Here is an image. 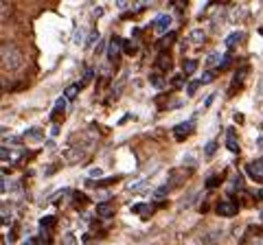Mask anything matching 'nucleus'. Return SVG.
Returning <instances> with one entry per match:
<instances>
[{"mask_svg":"<svg viewBox=\"0 0 263 245\" xmlns=\"http://www.w3.org/2000/svg\"><path fill=\"white\" fill-rule=\"evenodd\" d=\"M244 38H246V33H244V31H235V33H230L228 38L224 40V44H226V46H228V48H235L237 44L244 42Z\"/></svg>","mask_w":263,"mask_h":245,"instance_id":"11","label":"nucleus"},{"mask_svg":"<svg viewBox=\"0 0 263 245\" xmlns=\"http://www.w3.org/2000/svg\"><path fill=\"white\" fill-rule=\"evenodd\" d=\"M123 53H125V55H134L136 53V42H129V40L123 42Z\"/></svg>","mask_w":263,"mask_h":245,"instance_id":"20","label":"nucleus"},{"mask_svg":"<svg viewBox=\"0 0 263 245\" xmlns=\"http://www.w3.org/2000/svg\"><path fill=\"white\" fill-rule=\"evenodd\" d=\"M213 79H215V72L211 70V72H206V75H204L200 81H202V84H208V81H213Z\"/></svg>","mask_w":263,"mask_h":245,"instance_id":"31","label":"nucleus"},{"mask_svg":"<svg viewBox=\"0 0 263 245\" xmlns=\"http://www.w3.org/2000/svg\"><path fill=\"white\" fill-rule=\"evenodd\" d=\"M116 7H119V9H121V11H125V9H129V7H132V5L127 3V0H119V3H116Z\"/></svg>","mask_w":263,"mask_h":245,"instance_id":"32","label":"nucleus"},{"mask_svg":"<svg viewBox=\"0 0 263 245\" xmlns=\"http://www.w3.org/2000/svg\"><path fill=\"white\" fill-rule=\"evenodd\" d=\"M200 86H202V81H191V84L187 86V96H193V94H195V90H197Z\"/></svg>","mask_w":263,"mask_h":245,"instance_id":"24","label":"nucleus"},{"mask_svg":"<svg viewBox=\"0 0 263 245\" xmlns=\"http://www.w3.org/2000/svg\"><path fill=\"white\" fill-rule=\"evenodd\" d=\"M193 131H195V121H193V118H189V121L175 125V127H173V136H175L178 143H182V140H187Z\"/></svg>","mask_w":263,"mask_h":245,"instance_id":"2","label":"nucleus"},{"mask_svg":"<svg viewBox=\"0 0 263 245\" xmlns=\"http://www.w3.org/2000/svg\"><path fill=\"white\" fill-rule=\"evenodd\" d=\"M3 245H7V243H3Z\"/></svg>","mask_w":263,"mask_h":245,"instance_id":"41","label":"nucleus"},{"mask_svg":"<svg viewBox=\"0 0 263 245\" xmlns=\"http://www.w3.org/2000/svg\"><path fill=\"white\" fill-rule=\"evenodd\" d=\"M123 53V40L119 38V35H114L112 40H110V44H108V59L110 62H116L119 59V55Z\"/></svg>","mask_w":263,"mask_h":245,"instance_id":"6","label":"nucleus"},{"mask_svg":"<svg viewBox=\"0 0 263 245\" xmlns=\"http://www.w3.org/2000/svg\"><path fill=\"white\" fill-rule=\"evenodd\" d=\"M167 190H169V186H160V188H156V193H153V197L163 199V197L167 195Z\"/></svg>","mask_w":263,"mask_h":245,"instance_id":"30","label":"nucleus"},{"mask_svg":"<svg viewBox=\"0 0 263 245\" xmlns=\"http://www.w3.org/2000/svg\"><path fill=\"white\" fill-rule=\"evenodd\" d=\"M119 177H121V175H112V177H108V180H99V182H90V184H94V186H110V184H114V182H119Z\"/></svg>","mask_w":263,"mask_h":245,"instance_id":"21","label":"nucleus"},{"mask_svg":"<svg viewBox=\"0 0 263 245\" xmlns=\"http://www.w3.org/2000/svg\"><path fill=\"white\" fill-rule=\"evenodd\" d=\"M246 72H248V68H241L239 72H237V75H235V79H232V92H235V88H237V84L241 86V81H244V77H246Z\"/></svg>","mask_w":263,"mask_h":245,"instance_id":"19","label":"nucleus"},{"mask_svg":"<svg viewBox=\"0 0 263 245\" xmlns=\"http://www.w3.org/2000/svg\"><path fill=\"white\" fill-rule=\"evenodd\" d=\"M213 99H215V96H213V94H211V96H208V99H206V101H204V110H206V107L211 105V103H213Z\"/></svg>","mask_w":263,"mask_h":245,"instance_id":"37","label":"nucleus"},{"mask_svg":"<svg viewBox=\"0 0 263 245\" xmlns=\"http://www.w3.org/2000/svg\"><path fill=\"white\" fill-rule=\"evenodd\" d=\"M156 68L160 70V72H169L171 70V57H169V53H160V57L156 59Z\"/></svg>","mask_w":263,"mask_h":245,"instance_id":"10","label":"nucleus"},{"mask_svg":"<svg viewBox=\"0 0 263 245\" xmlns=\"http://www.w3.org/2000/svg\"><path fill=\"white\" fill-rule=\"evenodd\" d=\"M132 212L147 214V212H153V206H149V204H134V206H132Z\"/></svg>","mask_w":263,"mask_h":245,"instance_id":"16","label":"nucleus"},{"mask_svg":"<svg viewBox=\"0 0 263 245\" xmlns=\"http://www.w3.org/2000/svg\"><path fill=\"white\" fill-rule=\"evenodd\" d=\"M226 147H228L232 153H239V140H237L235 127H228V129H226Z\"/></svg>","mask_w":263,"mask_h":245,"instance_id":"9","label":"nucleus"},{"mask_svg":"<svg viewBox=\"0 0 263 245\" xmlns=\"http://www.w3.org/2000/svg\"><path fill=\"white\" fill-rule=\"evenodd\" d=\"M171 22H173V18L169 16V13H160V16L153 20V31H156L158 35H167L169 29H171Z\"/></svg>","mask_w":263,"mask_h":245,"instance_id":"4","label":"nucleus"},{"mask_svg":"<svg viewBox=\"0 0 263 245\" xmlns=\"http://www.w3.org/2000/svg\"><path fill=\"white\" fill-rule=\"evenodd\" d=\"M7 16H9V5L3 3V22L7 20Z\"/></svg>","mask_w":263,"mask_h":245,"instance_id":"33","label":"nucleus"},{"mask_svg":"<svg viewBox=\"0 0 263 245\" xmlns=\"http://www.w3.org/2000/svg\"><path fill=\"white\" fill-rule=\"evenodd\" d=\"M239 212V208L235 202H230V199H222V202L217 204V214H222V217H235Z\"/></svg>","mask_w":263,"mask_h":245,"instance_id":"7","label":"nucleus"},{"mask_svg":"<svg viewBox=\"0 0 263 245\" xmlns=\"http://www.w3.org/2000/svg\"><path fill=\"white\" fill-rule=\"evenodd\" d=\"M0 53H3V55H0V62H3V70L5 72H16V70H20V66H22V62H24V57H22L20 48L16 46V44L5 42Z\"/></svg>","mask_w":263,"mask_h":245,"instance_id":"1","label":"nucleus"},{"mask_svg":"<svg viewBox=\"0 0 263 245\" xmlns=\"http://www.w3.org/2000/svg\"><path fill=\"white\" fill-rule=\"evenodd\" d=\"M99 38H101L99 31H90V33H88V42H86V44H94V42H97Z\"/></svg>","mask_w":263,"mask_h":245,"instance_id":"29","label":"nucleus"},{"mask_svg":"<svg viewBox=\"0 0 263 245\" xmlns=\"http://www.w3.org/2000/svg\"><path fill=\"white\" fill-rule=\"evenodd\" d=\"M77 92H79V84H75V86H68V88H66L64 96H66V99H68V101H72V99H75V96H77Z\"/></svg>","mask_w":263,"mask_h":245,"instance_id":"18","label":"nucleus"},{"mask_svg":"<svg viewBox=\"0 0 263 245\" xmlns=\"http://www.w3.org/2000/svg\"><path fill=\"white\" fill-rule=\"evenodd\" d=\"M259 217H261V221H263V210H261V214H259Z\"/></svg>","mask_w":263,"mask_h":245,"instance_id":"40","label":"nucleus"},{"mask_svg":"<svg viewBox=\"0 0 263 245\" xmlns=\"http://www.w3.org/2000/svg\"><path fill=\"white\" fill-rule=\"evenodd\" d=\"M182 70H185V72H182L185 77H191L193 72L197 70V62H195V59H185V64H182Z\"/></svg>","mask_w":263,"mask_h":245,"instance_id":"13","label":"nucleus"},{"mask_svg":"<svg viewBox=\"0 0 263 245\" xmlns=\"http://www.w3.org/2000/svg\"><path fill=\"white\" fill-rule=\"evenodd\" d=\"M66 105H68V99L66 96H60V99L55 101V110H53V118L60 116L62 112H66Z\"/></svg>","mask_w":263,"mask_h":245,"instance_id":"14","label":"nucleus"},{"mask_svg":"<svg viewBox=\"0 0 263 245\" xmlns=\"http://www.w3.org/2000/svg\"><path fill=\"white\" fill-rule=\"evenodd\" d=\"M101 173H103L101 169H92V171H90V177H101Z\"/></svg>","mask_w":263,"mask_h":245,"instance_id":"36","label":"nucleus"},{"mask_svg":"<svg viewBox=\"0 0 263 245\" xmlns=\"http://www.w3.org/2000/svg\"><path fill=\"white\" fill-rule=\"evenodd\" d=\"M173 42H175V33H173V31H169L167 35H163V40H160V48H163V53H165V48L171 46Z\"/></svg>","mask_w":263,"mask_h":245,"instance_id":"17","label":"nucleus"},{"mask_svg":"<svg viewBox=\"0 0 263 245\" xmlns=\"http://www.w3.org/2000/svg\"><path fill=\"white\" fill-rule=\"evenodd\" d=\"M92 77H94V70H92V68H86V75H84L82 81H79V88H86V86L92 81Z\"/></svg>","mask_w":263,"mask_h":245,"instance_id":"22","label":"nucleus"},{"mask_svg":"<svg viewBox=\"0 0 263 245\" xmlns=\"http://www.w3.org/2000/svg\"><path fill=\"white\" fill-rule=\"evenodd\" d=\"M151 84L156 86V88H163L165 84H163V79H158V77H151Z\"/></svg>","mask_w":263,"mask_h":245,"instance_id":"34","label":"nucleus"},{"mask_svg":"<svg viewBox=\"0 0 263 245\" xmlns=\"http://www.w3.org/2000/svg\"><path fill=\"white\" fill-rule=\"evenodd\" d=\"M257 195H259V197H261V199H263V188H261V190H259V193H257Z\"/></svg>","mask_w":263,"mask_h":245,"instance_id":"39","label":"nucleus"},{"mask_svg":"<svg viewBox=\"0 0 263 245\" xmlns=\"http://www.w3.org/2000/svg\"><path fill=\"white\" fill-rule=\"evenodd\" d=\"M222 62H224V59H222V55H219V53H211L204 64H206V68H213V66H222Z\"/></svg>","mask_w":263,"mask_h":245,"instance_id":"15","label":"nucleus"},{"mask_svg":"<svg viewBox=\"0 0 263 245\" xmlns=\"http://www.w3.org/2000/svg\"><path fill=\"white\" fill-rule=\"evenodd\" d=\"M24 136H27L29 140H42V138H44V131L35 127V129H31V131H27Z\"/></svg>","mask_w":263,"mask_h":245,"instance_id":"23","label":"nucleus"},{"mask_svg":"<svg viewBox=\"0 0 263 245\" xmlns=\"http://www.w3.org/2000/svg\"><path fill=\"white\" fill-rule=\"evenodd\" d=\"M248 16V7L246 5H235V7H230V11H228V20L230 22H241Z\"/></svg>","mask_w":263,"mask_h":245,"instance_id":"8","label":"nucleus"},{"mask_svg":"<svg viewBox=\"0 0 263 245\" xmlns=\"http://www.w3.org/2000/svg\"><path fill=\"white\" fill-rule=\"evenodd\" d=\"M62 245H79L77 239H75V234H64V239H62Z\"/></svg>","mask_w":263,"mask_h":245,"instance_id":"25","label":"nucleus"},{"mask_svg":"<svg viewBox=\"0 0 263 245\" xmlns=\"http://www.w3.org/2000/svg\"><path fill=\"white\" fill-rule=\"evenodd\" d=\"M219 182H222V175H211V180L206 182V188H215Z\"/></svg>","mask_w":263,"mask_h":245,"instance_id":"27","label":"nucleus"},{"mask_svg":"<svg viewBox=\"0 0 263 245\" xmlns=\"http://www.w3.org/2000/svg\"><path fill=\"white\" fill-rule=\"evenodd\" d=\"M215 149H217V140H211V143L206 145V149H204V153H206V155H213Z\"/></svg>","mask_w":263,"mask_h":245,"instance_id":"28","label":"nucleus"},{"mask_svg":"<svg viewBox=\"0 0 263 245\" xmlns=\"http://www.w3.org/2000/svg\"><path fill=\"white\" fill-rule=\"evenodd\" d=\"M55 221H57L55 217H44V219L40 221V228H53V226H55Z\"/></svg>","mask_w":263,"mask_h":245,"instance_id":"26","label":"nucleus"},{"mask_svg":"<svg viewBox=\"0 0 263 245\" xmlns=\"http://www.w3.org/2000/svg\"><path fill=\"white\" fill-rule=\"evenodd\" d=\"M112 210H114L112 202H103V204L97 206V214H99V217H112Z\"/></svg>","mask_w":263,"mask_h":245,"instance_id":"12","label":"nucleus"},{"mask_svg":"<svg viewBox=\"0 0 263 245\" xmlns=\"http://www.w3.org/2000/svg\"><path fill=\"white\" fill-rule=\"evenodd\" d=\"M246 175L254 182H261L263 184V158H254L252 162L246 165Z\"/></svg>","mask_w":263,"mask_h":245,"instance_id":"3","label":"nucleus"},{"mask_svg":"<svg viewBox=\"0 0 263 245\" xmlns=\"http://www.w3.org/2000/svg\"><path fill=\"white\" fill-rule=\"evenodd\" d=\"M173 86H182V75H180V77H175V79H173Z\"/></svg>","mask_w":263,"mask_h":245,"instance_id":"38","label":"nucleus"},{"mask_svg":"<svg viewBox=\"0 0 263 245\" xmlns=\"http://www.w3.org/2000/svg\"><path fill=\"white\" fill-rule=\"evenodd\" d=\"M206 44V33L202 31V29H193V31H189L187 35V46L189 48H200Z\"/></svg>","mask_w":263,"mask_h":245,"instance_id":"5","label":"nucleus"},{"mask_svg":"<svg viewBox=\"0 0 263 245\" xmlns=\"http://www.w3.org/2000/svg\"><path fill=\"white\" fill-rule=\"evenodd\" d=\"M40 243H42L40 239H27V241L22 243V245H40Z\"/></svg>","mask_w":263,"mask_h":245,"instance_id":"35","label":"nucleus"}]
</instances>
